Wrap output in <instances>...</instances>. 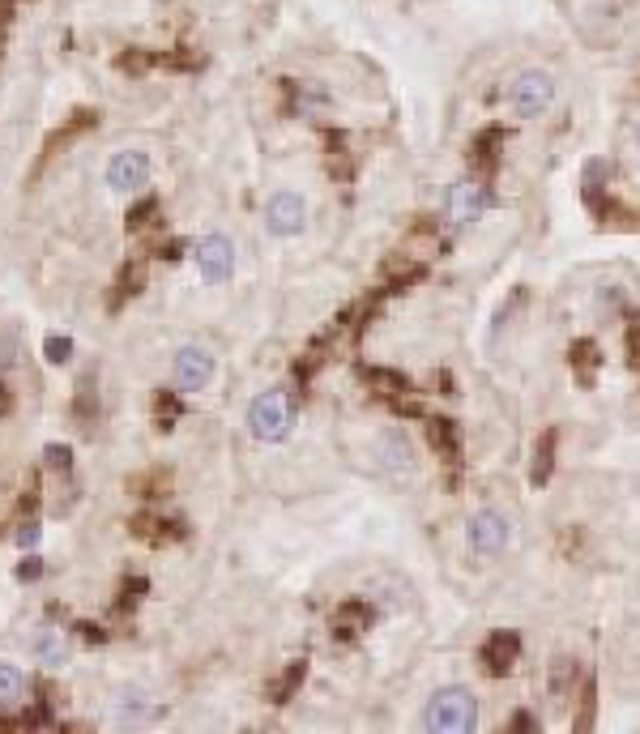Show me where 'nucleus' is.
Wrapping results in <instances>:
<instances>
[{
	"instance_id": "nucleus-32",
	"label": "nucleus",
	"mask_w": 640,
	"mask_h": 734,
	"mask_svg": "<svg viewBox=\"0 0 640 734\" xmlns=\"http://www.w3.org/2000/svg\"><path fill=\"white\" fill-rule=\"evenodd\" d=\"M39 577H43V560H35V555H30V560H22L18 581H39Z\"/></svg>"
},
{
	"instance_id": "nucleus-11",
	"label": "nucleus",
	"mask_w": 640,
	"mask_h": 734,
	"mask_svg": "<svg viewBox=\"0 0 640 734\" xmlns=\"http://www.w3.org/2000/svg\"><path fill=\"white\" fill-rule=\"evenodd\" d=\"M521 658V636L517 632H491L483 641V666L487 675H508Z\"/></svg>"
},
{
	"instance_id": "nucleus-10",
	"label": "nucleus",
	"mask_w": 640,
	"mask_h": 734,
	"mask_svg": "<svg viewBox=\"0 0 640 734\" xmlns=\"http://www.w3.org/2000/svg\"><path fill=\"white\" fill-rule=\"evenodd\" d=\"M487 210V188L474 184V180H461L448 188V218L457 222V227H466V222H478V214Z\"/></svg>"
},
{
	"instance_id": "nucleus-15",
	"label": "nucleus",
	"mask_w": 640,
	"mask_h": 734,
	"mask_svg": "<svg viewBox=\"0 0 640 734\" xmlns=\"http://www.w3.org/2000/svg\"><path fill=\"white\" fill-rule=\"evenodd\" d=\"M154 717V705L146 692H120L116 705H111V722L116 726H146Z\"/></svg>"
},
{
	"instance_id": "nucleus-5",
	"label": "nucleus",
	"mask_w": 640,
	"mask_h": 734,
	"mask_svg": "<svg viewBox=\"0 0 640 734\" xmlns=\"http://www.w3.org/2000/svg\"><path fill=\"white\" fill-rule=\"evenodd\" d=\"M466 538H470V551H478V555H504L508 542H512V525L504 513H495V508H478L466 521Z\"/></svg>"
},
{
	"instance_id": "nucleus-38",
	"label": "nucleus",
	"mask_w": 640,
	"mask_h": 734,
	"mask_svg": "<svg viewBox=\"0 0 640 734\" xmlns=\"http://www.w3.org/2000/svg\"><path fill=\"white\" fill-rule=\"evenodd\" d=\"M9 9H13V0H0V22L9 18Z\"/></svg>"
},
{
	"instance_id": "nucleus-26",
	"label": "nucleus",
	"mask_w": 640,
	"mask_h": 734,
	"mask_svg": "<svg viewBox=\"0 0 640 734\" xmlns=\"http://www.w3.org/2000/svg\"><path fill=\"white\" fill-rule=\"evenodd\" d=\"M594 700H598L594 683H585V688H581V717L572 722V730H589V726H594Z\"/></svg>"
},
{
	"instance_id": "nucleus-7",
	"label": "nucleus",
	"mask_w": 640,
	"mask_h": 734,
	"mask_svg": "<svg viewBox=\"0 0 640 734\" xmlns=\"http://www.w3.org/2000/svg\"><path fill=\"white\" fill-rule=\"evenodd\" d=\"M171 367H175V385L184 393H201L214 380V355H210V346H201V342H188V346L175 350Z\"/></svg>"
},
{
	"instance_id": "nucleus-37",
	"label": "nucleus",
	"mask_w": 640,
	"mask_h": 734,
	"mask_svg": "<svg viewBox=\"0 0 640 734\" xmlns=\"http://www.w3.org/2000/svg\"><path fill=\"white\" fill-rule=\"evenodd\" d=\"M628 346H632V355H640V325H632V333H628ZM640 367V363H636Z\"/></svg>"
},
{
	"instance_id": "nucleus-35",
	"label": "nucleus",
	"mask_w": 640,
	"mask_h": 734,
	"mask_svg": "<svg viewBox=\"0 0 640 734\" xmlns=\"http://www.w3.org/2000/svg\"><path fill=\"white\" fill-rule=\"evenodd\" d=\"M534 726H538V722H534L530 713H517V717H512V730H534Z\"/></svg>"
},
{
	"instance_id": "nucleus-21",
	"label": "nucleus",
	"mask_w": 640,
	"mask_h": 734,
	"mask_svg": "<svg viewBox=\"0 0 640 734\" xmlns=\"http://www.w3.org/2000/svg\"><path fill=\"white\" fill-rule=\"evenodd\" d=\"M303 679H308V662H286V670L278 675V683L274 688H269V700H274V705H286V700H291L299 688H303Z\"/></svg>"
},
{
	"instance_id": "nucleus-16",
	"label": "nucleus",
	"mask_w": 640,
	"mask_h": 734,
	"mask_svg": "<svg viewBox=\"0 0 640 734\" xmlns=\"http://www.w3.org/2000/svg\"><path fill=\"white\" fill-rule=\"evenodd\" d=\"M576 683H581V666H576L568 653H559V658L551 662V675H547V688H551V696L564 705V700H572V692H576Z\"/></svg>"
},
{
	"instance_id": "nucleus-23",
	"label": "nucleus",
	"mask_w": 640,
	"mask_h": 734,
	"mask_svg": "<svg viewBox=\"0 0 640 734\" xmlns=\"http://www.w3.org/2000/svg\"><path fill=\"white\" fill-rule=\"evenodd\" d=\"M22 692H26L22 670L13 666V662H0V709H13L22 700Z\"/></svg>"
},
{
	"instance_id": "nucleus-33",
	"label": "nucleus",
	"mask_w": 640,
	"mask_h": 734,
	"mask_svg": "<svg viewBox=\"0 0 640 734\" xmlns=\"http://www.w3.org/2000/svg\"><path fill=\"white\" fill-rule=\"evenodd\" d=\"M39 538H43V534H39V525H35V521H26L22 530H18V547H39Z\"/></svg>"
},
{
	"instance_id": "nucleus-13",
	"label": "nucleus",
	"mask_w": 640,
	"mask_h": 734,
	"mask_svg": "<svg viewBox=\"0 0 640 734\" xmlns=\"http://www.w3.org/2000/svg\"><path fill=\"white\" fill-rule=\"evenodd\" d=\"M372 624V602L367 598H346L338 611H333V632L342 636V641H355L359 632H367Z\"/></svg>"
},
{
	"instance_id": "nucleus-39",
	"label": "nucleus",
	"mask_w": 640,
	"mask_h": 734,
	"mask_svg": "<svg viewBox=\"0 0 640 734\" xmlns=\"http://www.w3.org/2000/svg\"><path fill=\"white\" fill-rule=\"evenodd\" d=\"M636 150H640V129H636Z\"/></svg>"
},
{
	"instance_id": "nucleus-12",
	"label": "nucleus",
	"mask_w": 640,
	"mask_h": 734,
	"mask_svg": "<svg viewBox=\"0 0 640 734\" xmlns=\"http://www.w3.org/2000/svg\"><path fill=\"white\" fill-rule=\"evenodd\" d=\"M363 380H367V385H372V389L384 397V402H393L397 410H410V414L419 410V406L410 402V380H406L402 372H384V367H363Z\"/></svg>"
},
{
	"instance_id": "nucleus-4",
	"label": "nucleus",
	"mask_w": 640,
	"mask_h": 734,
	"mask_svg": "<svg viewBox=\"0 0 640 734\" xmlns=\"http://www.w3.org/2000/svg\"><path fill=\"white\" fill-rule=\"evenodd\" d=\"M192 257H197V274H201L205 286L231 282V274H235V244L222 231H205L197 239V248H192Z\"/></svg>"
},
{
	"instance_id": "nucleus-2",
	"label": "nucleus",
	"mask_w": 640,
	"mask_h": 734,
	"mask_svg": "<svg viewBox=\"0 0 640 734\" xmlns=\"http://www.w3.org/2000/svg\"><path fill=\"white\" fill-rule=\"evenodd\" d=\"M248 432L256 440L274 444V440H286L291 432V402H286L282 389H269V393H256L252 406H248Z\"/></svg>"
},
{
	"instance_id": "nucleus-24",
	"label": "nucleus",
	"mask_w": 640,
	"mask_h": 734,
	"mask_svg": "<svg viewBox=\"0 0 640 734\" xmlns=\"http://www.w3.org/2000/svg\"><path fill=\"white\" fill-rule=\"evenodd\" d=\"M154 218H158V197H141V201L128 205V227H133V231L150 227Z\"/></svg>"
},
{
	"instance_id": "nucleus-1",
	"label": "nucleus",
	"mask_w": 640,
	"mask_h": 734,
	"mask_svg": "<svg viewBox=\"0 0 640 734\" xmlns=\"http://www.w3.org/2000/svg\"><path fill=\"white\" fill-rule=\"evenodd\" d=\"M478 726V700L470 688L461 683H448V688H436L423 705V730L431 734H470Z\"/></svg>"
},
{
	"instance_id": "nucleus-19",
	"label": "nucleus",
	"mask_w": 640,
	"mask_h": 734,
	"mask_svg": "<svg viewBox=\"0 0 640 734\" xmlns=\"http://www.w3.org/2000/svg\"><path fill=\"white\" fill-rule=\"evenodd\" d=\"M500 146H504V133H500V129L478 133L474 146H470V167H474L478 175H491V171H495V150H500Z\"/></svg>"
},
{
	"instance_id": "nucleus-27",
	"label": "nucleus",
	"mask_w": 640,
	"mask_h": 734,
	"mask_svg": "<svg viewBox=\"0 0 640 734\" xmlns=\"http://www.w3.org/2000/svg\"><path fill=\"white\" fill-rule=\"evenodd\" d=\"M43 457H47V466L60 470V474H69V470H73V449H69V444H47V453H43Z\"/></svg>"
},
{
	"instance_id": "nucleus-30",
	"label": "nucleus",
	"mask_w": 640,
	"mask_h": 734,
	"mask_svg": "<svg viewBox=\"0 0 640 734\" xmlns=\"http://www.w3.org/2000/svg\"><path fill=\"white\" fill-rule=\"evenodd\" d=\"M43 350H47V359H52V363H69L73 342H69V338H47V346H43Z\"/></svg>"
},
{
	"instance_id": "nucleus-29",
	"label": "nucleus",
	"mask_w": 640,
	"mask_h": 734,
	"mask_svg": "<svg viewBox=\"0 0 640 734\" xmlns=\"http://www.w3.org/2000/svg\"><path fill=\"white\" fill-rule=\"evenodd\" d=\"M99 410V397H94V389H90V376L77 385V419H90V414Z\"/></svg>"
},
{
	"instance_id": "nucleus-31",
	"label": "nucleus",
	"mask_w": 640,
	"mask_h": 734,
	"mask_svg": "<svg viewBox=\"0 0 640 734\" xmlns=\"http://www.w3.org/2000/svg\"><path fill=\"white\" fill-rule=\"evenodd\" d=\"M120 69H124V73H146V69H150V56H146V52H124V56H120Z\"/></svg>"
},
{
	"instance_id": "nucleus-40",
	"label": "nucleus",
	"mask_w": 640,
	"mask_h": 734,
	"mask_svg": "<svg viewBox=\"0 0 640 734\" xmlns=\"http://www.w3.org/2000/svg\"><path fill=\"white\" fill-rule=\"evenodd\" d=\"M0 43H5V35H0Z\"/></svg>"
},
{
	"instance_id": "nucleus-28",
	"label": "nucleus",
	"mask_w": 640,
	"mask_h": 734,
	"mask_svg": "<svg viewBox=\"0 0 640 734\" xmlns=\"http://www.w3.org/2000/svg\"><path fill=\"white\" fill-rule=\"evenodd\" d=\"M141 282H146V261H133V269H124L120 278V295H137Z\"/></svg>"
},
{
	"instance_id": "nucleus-18",
	"label": "nucleus",
	"mask_w": 640,
	"mask_h": 734,
	"mask_svg": "<svg viewBox=\"0 0 640 734\" xmlns=\"http://www.w3.org/2000/svg\"><path fill=\"white\" fill-rule=\"evenodd\" d=\"M286 90H291V107L299 111V116H312V111H325L329 107V90L320 82H286Z\"/></svg>"
},
{
	"instance_id": "nucleus-8",
	"label": "nucleus",
	"mask_w": 640,
	"mask_h": 734,
	"mask_svg": "<svg viewBox=\"0 0 640 734\" xmlns=\"http://www.w3.org/2000/svg\"><path fill=\"white\" fill-rule=\"evenodd\" d=\"M150 180V154L146 150H120L107 158V188L116 193H137Z\"/></svg>"
},
{
	"instance_id": "nucleus-25",
	"label": "nucleus",
	"mask_w": 640,
	"mask_h": 734,
	"mask_svg": "<svg viewBox=\"0 0 640 734\" xmlns=\"http://www.w3.org/2000/svg\"><path fill=\"white\" fill-rule=\"evenodd\" d=\"M154 414H158V427H163V432H171L175 414H180V402H175V393H158V402H154Z\"/></svg>"
},
{
	"instance_id": "nucleus-9",
	"label": "nucleus",
	"mask_w": 640,
	"mask_h": 734,
	"mask_svg": "<svg viewBox=\"0 0 640 734\" xmlns=\"http://www.w3.org/2000/svg\"><path fill=\"white\" fill-rule=\"evenodd\" d=\"M372 453H376V466L384 474H393V478L414 474V444H410V436L402 432V427H389V432H380L376 444H372Z\"/></svg>"
},
{
	"instance_id": "nucleus-34",
	"label": "nucleus",
	"mask_w": 640,
	"mask_h": 734,
	"mask_svg": "<svg viewBox=\"0 0 640 734\" xmlns=\"http://www.w3.org/2000/svg\"><path fill=\"white\" fill-rule=\"evenodd\" d=\"M77 636H82L86 645H103V641H107V632L94 628V624H77Z\"/></svg>"
},
{
	"instance_id": "nucleus-3",
	"label": "nucleus",
	"mask_w": 640,
	"mask_h": 734,
	"mask_svg": "<svg viewBox=\"0 0 640 734\" xmlns=\"http://www.w3.org/2000/svg\"><path fill=\"white\" fill-rule=\"evenodd\" d=\"M508 99L517 107L521 120L547 116L551 103H555V77L547 69H525V73H517V82L508 86Z\"/></svg>"
},
{
	"instance_id": "nucleus-6",
	"label": "nucleus",
	"mask_w": 640,
	"mask_h": 734,
	"mask_svg": "<svg viewBox=\"0 0 640 734\" xmlns=\"http://www.w3.org/2000/svg\"><path fill=\"white\" fill-rule=\"evenodd\" d=\"M265 227L278 239L299 235L303 227H308V201H303L299 193H291V188H278V193L265 201Z\"/></svg>"
},
{
	"instance_id": "nucleus-36",
	"label": "nucleus",
	"mask_w": 640,
	"mask_h": 734,
	"mask_svg": "<svg viewBox=\"0 0 640 734\" xmlns=\"http://www.w3.org/2000/svg\"><path fill=\"white\" fill-rule=\"evenodd\" d=\"M5 414H13V393L0 385V419H5Z\"/></svg>"
},
{
	"instance_id": "nucleus-17",
	"label": "nucleus",
	"mask_w": 640,
	"mask_h": 734,
	"mask_svg": "<svg viewBox=\"0 0 640 734\" xmlns=\"http://www.w3.org/2000/svg\"><path fill=\"white\" fill-rule=\"evenodd\" d=\"M30 653H35L39 666H47V670H60L69 662V645H64L60 632H39L35 641H30Z\"/></svg>"
},
{
	"instance_id": "nucleus-20",
	"label": "nucleus",
	"mask_w": 640,
	"mask_h": 734,
	"mask_svg": "<svg viewBox=\"0 0 640 734\" xmlns=\"http://www.w3.org/2000/svg\"><path fill=\"white\" fill-rule=\"evenodd\" d=\"M555 444H559V436L555 432H542L538 440H534V461H530V478L542 487L551 478V470H555Z\"/></svg>"
},
{
	"instance_id": "nucleus-22",
	"label": "nucleus",
	"mask_w": 640,
	"mask_h": 734,
	"mask_svg": "<svg viewBox=\"0 0 640 734\" xmlns=\"http://www.w3.org/2000/svg\"><path fill=\"white\" fill-rule=\"evenodd\" d=\"M568 359H572V367L581 372V380L589 385L594 380V367L602 363V350H598V342H589V338H581V342H572V350H568Z\"/></svg>"
},
{
	"instance_id": "nucleus-14",
	"label": "nucleus",
	"mask_w": 640,
	"mask_h": 734,
	"mask_svg": "<svg viewBox=\"0 0 640 734\" xmlns=\"http://www.w3.org/2000/svg\"><path fill=\"white\" fill-rule=\"evenodd\" d=\"M427 440L436 457H444L448 466H461V432L453 419H427Z\"/></svg>"
}]
</instances>
